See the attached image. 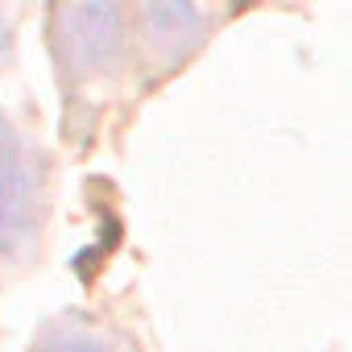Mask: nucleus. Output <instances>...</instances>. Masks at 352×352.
I'll use <instances>...</instances> for the list:
<instances>
[{
  "instance_id": "nucleus-5",
  "label": "nucleus",
  "mask_w": 352,
  "mask_h": 352,
  "mask_svg": "<svg viewBox=\"0 0 352 352\" xmlns=\"http://www.w3.org/2000/svg\"><path fill=\"white\" fill-rule=\"evenodd\" d=\"M0 50H5V21H0Z\"/></svg>"
},
{
  "instance_id": "nucleus-4",
  "label": "nucleus",
  "mask_w": 352,
  "mask_h": 352,
  "mask_svg": "<svg viewBox=\"0 0 352 352\" xmlns=\"http://www.w3.org/2000/svg\"><path fill=\"white\" fill-rule=\"evenodd\" d=\"M34 352H112L100 336H91V331H83V327H50L38 344H34Z\"/></svg>"
},
{
  "instance_id": "nucleus-2",
  "label": "nucleus",
  "mask_w": 352,
  "mask_h": 352,
  "mask_svg": "<svg viewBox=\"0 0 352 352\" xmlns=\"http://www.w3.org/2000/svg\"><path fill=\"white\" fill-rule=\"evenodd\" d=\"M120 46V21L108 0H75L58 21V50L71 71H104Z\"/></svg>"
},
{
  "instance_id": "nucleus-1",
  "label": "nucleus",
  "mask_w": 352,
  "mask_h": 352,
  "mask_svg": "<svg viewBox=\"0 0 352 352\" xmlns=\"http://www.w3.org/2000/svg\"><path fill=\"white\" fill-rule=\"evenodd\" d=\"M42 220V166L30 145L0 124V253H17L34 241Z\"/></svg>"
},
{
  "instance_id": "nucleus-3",
  "label": "nucleus",
  "mask_w": 352,
  "mask_h": 352,
  "mask_svg": "<svg viewBox=\"0 0 352 352\" xmlns=\"http://www.w3.org/2000/svg\"><path fill=\"white\" fill-rule=\"evenodd\" d=\"M145 17H149V46L166 50L170 58H179L183 50L195 46L199 38V9L191 0H149L145 5Z\"/></svg>"
}]
</instances>
